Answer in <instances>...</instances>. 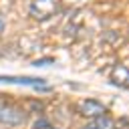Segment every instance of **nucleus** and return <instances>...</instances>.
I'll list each match as a JSON object with an SVG mask.
<instances>
[{
    "instance_id": "f257e3e1",
    "label": "nucleus",
    "mask_w": 129,
    "mask_h": 129,
    "mask_svg": "<svg viewBox=\"0 0 129 129\" xmlns=\"http://www.w3.org/2000/svg\"><path fill=\"white\" fill-rule=\"evenodd\" d=\"M58 10L54 0H32L30 2V16L36 20H46L50 16H54Z\"/></svg>"
},
{
    "instance_id": "f03ea898",
    "label": "nucleus",
    "mask_w": 129,
    "mask_h": 129,
    "mask_svg": "<svg viewBox=\"0 0 129 129\" xmlns=\"http://www.w3.org/2000/svg\"><path fill=\"white\" fill-rule=\"evenodd\" d=\"M24 121H26L24 111H20L18 107H12V105H0V123L2 125L16 127V125H22Z\"/></svg>"
},
{
    "instance_id": "7ed1b4c3",
    "label": "nucleus",
    "mask_w": 129,
    "mask_h": 129,
    "mask_svg": "<svg viewBox=\"0 0 129 129\" xmlns=\"http://www.w3.org/2000/svg\"><path fill=\"white\" fill-rule=\"evenodd\" d=\"M0 83H14V85L34 87V89H38V91H50V87L46 85V81L34 79V77H0Z\"/></svg>"
},
{
    "instance_id": "20e7f679",
    "label": "nucleus",
    "mask_w": 129,
    "mask_h": 129,
    "mask_svg": "<svg viewBox=\"0 0 129 129\" xmlns=\"http://www.w3.org/2000/svg\"><path fill=\"white\" fill-rule=\"evenodd\" d=\"M79 111H81V115H85V117H101V115H105L107 113V107L101 103V101H95V99H85V101H81V105H79Z\"/></svg>"
},
{
    "instance_id": "39448f33",
    "label": "nucleus",
    "mask_w": 129,
    "mask_h": 129,
    "mask_svg": "<svg viewBox=\"0 0 129 129\" xmlns=\"http://www.w3.org/2000/svg\"><path fill=\"white\" fill-rule=\"evenodd\" d=\"M129 81V73H127V67L125 64H117L111 73V83H115L117 87H125Z\"/></svg>"
},
{
    "instance_id": "423d86ee",
    "label": "nucleus",
    "mask_w": 129,
    "mask_h": 129,
    "mask_svg": "<svg viewBox=\"0 0 129 129\" xmlns=\"http://www.w3.org/2000/svg\"><path fill=\"white\" fill-rule=\"evenodd\" d=\"M91 127L93 129H115V123L107 115H101V117H95V121L91 123Z\"/></svg>"
},
{
    "instance_id": "0eeeda50",
    "label": "nucleus",
    "mask_w": 129,
    "mask_h": 129,
    "mask_svg": "<svg viewBox=\"0 0 129 129\" xmlns=\"http://www.w3.org/2000/svg\"><path fill=\"white\" fill-rule=\"evenodd\" d=\"M46 62H52V60H50V58H44V60H36V62H34V67H44Z\"/></svg>"
},
{
    "instance_id": "6e6552de",
    "label": "nucleus",
    "mask_w": 129,
    "mask_h": 129,
    "mask_svg": "<svg viewBox=\"0 0 129 129\" xmlns=\"http://www.w3.org/2000/svg\"><path fill=\"white\" fill-rule=\"evenodd\" d=\"M4 32V16H2V12H0V34Z\"/></svg>"
},
{
    "instance_id": "1a4fd4ad",
    "label": "nucleus",
    "mask_w": 129,
    "mask_h": 129,
    "mask_svg": "<svg viewBox=\"0 0 129 129\" xmlns=\"http://www.w3.org/2000/svg\"><path fill=\"white\" fill-rule=\"evenodd\" d=\"M83 129H93V127H91V125H87V127H83Z\"/></svg>"
}]
</instances>
